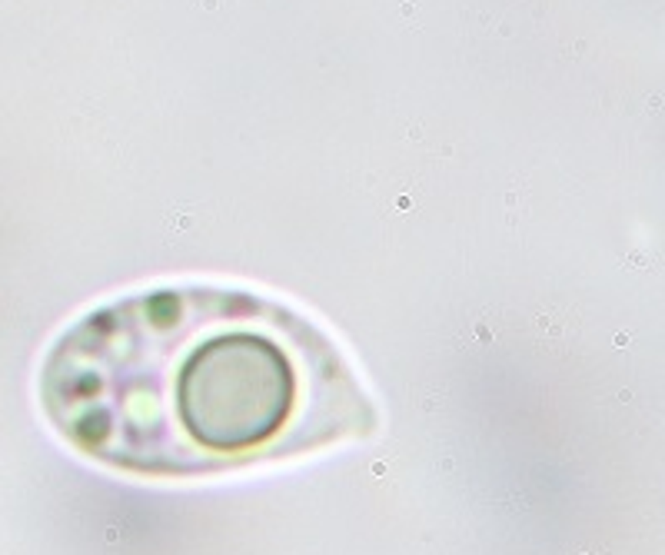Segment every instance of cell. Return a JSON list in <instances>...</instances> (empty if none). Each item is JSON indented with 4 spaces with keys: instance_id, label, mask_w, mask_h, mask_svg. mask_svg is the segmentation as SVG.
I'll use <instances>...</instances> for the list:
<instances>
[{
    "instance_id": "6da1fadb",
    "label": "cell",
    "mask_w": 665,
    "mask_h": 555,
    "mask_svg": "<svg viewBox=\"0 0 665 555\" xmlns=\"http://www.w3.org/2000/svg\"><path fill=\"white\" fill-rule=\"evenodd\" d=\"M40 399L73 449L153 479L277 462L376 429L353 366L316 322L207 283L86 313L54 342Z\"/></svg>"
}]
</instances>
